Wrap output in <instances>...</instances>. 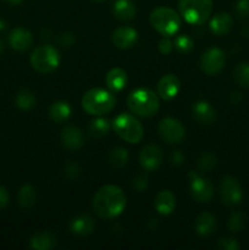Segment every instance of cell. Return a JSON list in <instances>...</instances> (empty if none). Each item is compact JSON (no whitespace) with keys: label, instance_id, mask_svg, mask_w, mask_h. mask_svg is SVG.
<instances>
[{"label":"cell","instance_id":"obj_1","mask_svg":"<svg viewBox=\"0 0 249 250\" xmlns=\"http://www.w3.org/2000/svg\"><path fill=\"white\" fill-rule=\"evenodd\" d=\"M93 208L102 219H112L126 208V195L117 186H104L94 195Z\"/></svg>","mask_w":249,"mask_h":250},{"label":"cell","instance_id":"obj_2","mask_svg":"<svg viewBox=\"0 0 249 250\" xmlns=\"http://www.w3.org/2000/svg\"><path fill=\"white\" fill-rule=\"evenodd\" d=\"M127 105L132 114L146 119V117L154 116L159 111L160 100L153 90L146 89V88H138L128 95Z\"/></svg>","mask_w":249,"mask_h":250},{"label":"cell","instance_id":"obj_3","mask_svg":"<svg viewBox=\"0 0 249 250\" xmlns=\"http://www.w3.org/2000/svg\"><path fill=\"white\" fill-rule=\"evenodd\" d=\"M116 105V98L109 90L102 88L90 89L83 95L82 107L85 112L94 116L109 114Z\"/></svg>","mask_w":249,"mask_h":250},{"label":"cell","instance_id":"obj_4","mask_svg":"<svg viewBox=\"0 0 249 250\" xmlns=\"http://www.w3.org/2000/svg\"><path fill=\"white\" fill-rule=\"evenodd\" d=\"M178 10L186 22L203 24L212 12V0H178Z\"/></svg>","mask_w":249,"mask_h":250},{"label":"cell","instance_id":"obj_5","mask_svg":"<svg viewBox=\"0 0 249 250\" xmlns=\"http://www.w3.org/2000/svg\"><path fill=\"white\" fill-rule=\"evenodd\" d=\"M150 23L154 29L164 37L177 33L181 27V17L175 10L166 6L156 7L150 14Z\"/></svg>","mask_w":249,"mask_h":250},{"label":"cell","instance_id":"obj_6","mask_svg":"<svg viewBox=\"0 0 249 250\" xmlns=\"http://www.w3.org/2000/svg\"><path fill=\"white\" fill-rule=\"evenodd\" d=\"M112 128L115 129V133L127 143H139L143 138V126L137 120L136 115L134 116L131 114L119 115L112 122Z\"/></svg>","mask_w":249,"mask_h":250},{"label":"cell","instance_id":"obj_7","mask_svg":"<svg viewBox=\"0 0 249 250\" xmlns=\"http://www.w3.org/2000/svg\"><path fill=\"white\" fill-rule=\"evenodd\" d=\"M31 65L37 72L49 73L56 70L60 63L59 51L51 45L38 46L31 55Z\"/></svg>","mask_w":249,"mask_h":250},{"label":"cell","instance_id":"obj_8","mask_svg":"<svg viewBox=\"0 0 249 250\" xmlns=\"http://www.w3.org/2000/svg\"><path fill=\"white\" fill-rule=\"evenodd\" d=\"M158 132L160 138L168 144H177L183 141L186 136L185 126L178 120L166 117L159 124Z\"/></svg>","mask_w":249,"mask_h":250},{"label":"cell","instance_id":"obj_9","mask_svg":"<svg viewBox=\"0 0 249 250\" xmlns=\"http://www.w3.org/2000/svg\"><path fill=\"white\" fill-rule=\"evenodd\" d=\"M226 56L225 53L219 48L208 49L200 58V68L204 73L209 76H215L221 72L225 67Z\"/></svg>","mask_w":249,"mask_h":250},{"label":"cell","instance_id":"obj_10","mask_svg":"<svg viewBox=\"0 0 249 250\" xmlns=\"http://www.w3.org/2000/svg\"><path fill=\"white\" fill-rule=\"evenodd\" d=\"M189 189L194 200L199 203H209L214 195V187L208 178L198 176L197 173H189Z\"/></svg>","mask_w":249,"mask_h":250},{"label":"cell","instance_id":"obj_11","mask_svg":"<svg viewBox=\"0 0 249 250\" xmlns=\"http://www.w3.org/2000/svg\"><path fill=\"white\" fill-rule=\"evenodd\" d=\"M220 195H221L222 203L227 207L239 204L243 193H242V187L238 181L233 177L224 178L220 185Z\"/></svg>","mask_w":249,"mask_h":250},{"label":"cell","instance_id":"obj_12","mask_svg":"<svg viewBox=\"0 0 249 250\" xmlns=\"http://www.w3.org/2000/svg\"><path fill=\"white\" fill-rule=\"evenodd\" d=\"M139 163L145 170H156L163 163V151L158 146L148 144L139 154Z\"/></svg>","mask_w":249,"mask_h":250},{"label":"cell","instance_id":"obj_13","mask_svg":"<svg viewBox=\"0 0 249 250\" xmlns=\"http://www.w3.org/2000/svg\"><path fill=\"white\" fill-rule=\"evenodd\" d=\"M181 90V81L176 75H165L158 83V94L164 100H172Z\"/></svg>","mask_w":249,"mask_h":250},{"label":"cell","instance_id":"obj_14","mask_svg":"<svg viewBox=\"0 0 249 250\" xmlns=\"http://www.w3.org/2000/svg\"><path fill=\"white\" fill-rule=\"evenodd\" d=\"M9 44L12 49L17 51H26L33 44V36L28 29L23 27H17L12 29L9 36Z\"/></svg>","mask_w":249,"mask_h":250},{"label":"cell","instance_id":"obj_15","mask_svg":"<svg viewBox=\"0 0 249 250\" xmlns=\"http://www.w3.org/2000/svg\"><path fill=\"white\" fill-rule=\"evenodd\" d=\"M138 33L132 27H120L112 33V42L119 49H129L136 44Z\"/></svg>","mask_w":249,"mask_h":250},{"label":"cell","instance_id":"obj_16","mask_svg":"<svg viewBox=\"0 0 249 250\" xmlns=\"http://www.w3.org/2000/svg\"><path fill=\"white\" fill-rule=\"evenodd\" d=\"M61 142L65 148L70 150H77L84 143L81 129L76 126H66L61 131Z\"/></svg>","mask_w":249,"mask_h":250},{"label":"cell","instance_id":"obj_17","mask_svg":"<svg viewBox=\"0 0 249 250\" xmlns=\"http://www.w3.org/2000/svg\"><path fill=\"white\" fill-rule=\"evenodd\" d=\"M192 112L194 119L203 125H210L216 119L215 109L208 102L200 100L197 102L192 107Z\"/></svg>","mask_w":249,"mask_h":250},{"label":"cell","instance_id":"obj_18","mask_svg":"<svg viewBox=\"0 0 249 250\" xmlns=\"http://www.w3.org/2000/svg\"><path fill=\"white\" fill-rule=\"evenodd\" d=\"M156 211L161 215H170L176 208V198L172 192L165 189L158 193L154 200Z\"/></svg>","mask_w":249,"mask_h":250},{"label":"cell","instance_id":"obj_19","mask_svg":"<svg viewBox=\"0 0 249 250\" xmlns=\"http://www.w3.org/2000/svg\"><path fill=\"white\" fill-rule=\"evenodd\" d=\"M232 27H233V20L227 12H220L210 20V31L216 36H225L231 31Z\"/></svg>","mask_w":249,"mask_h":250},{"label":"cell","instance_id":"obj_20","mask_svg":"<svg viewBox=\"0 0 249 250\" xmlns=\"http://www.w3.org/2000/svg\"><path fill=\"white\" fill-rule=\"evenodd\" d=\"M105 83L107 88L112 92H120L124 89L127 84V73L126 71L120 67H114L105 76Z\"/></svg>","mask_w":249,"mask_h":250},{"label":"cell","instance_id":"obj_21","mask_svg":"<svg viewBox=\"0 0 249 250\" xmlns=\"http://www.w3.org/2000/svg\"><path fill=\"white\" fill-rule=\"evenodd\" d=\"M194 227L200 237H209L216 229V219L210 212H202L195 220Z\"/></svg>","mask_w":249,"mask_h":250},{"label":"cell","instance_id":"obj_22","mask_svg":"<svg viewBox=\"0 0 249 250\" xmlns=\"http://www.w3.org/2000/svg\"><path fill=\"white\" fill-rule=\"evenodd\" d=\"M115 17L121 21H131L136 16V6L131 0H116L112 7Z\"/></svg>","mask_w":249,"mask_h":250},{"label":"cell","instance_id":"obj_23","mask_svg":"<svg viewBox=\"0 0 249 250\" xmlns=\"http://www.w3.org/2000/svg\"><path fill=\"white\" fill-rule=\"evenodd\" d=\"M71 231L78 236H87L94 229V221L88 215H81L71 221Z\"/></svg>","mask_w":249,"mask_h":250},{"label":"cell","instance_id":"obj_24","mask_svg":"<svg viewBox=\"0 0 249 250\" xmlns=\"http://www.w3.org/2000/svg\"><path fill=\"white\" fill-rule=\"evenodd\" d=\"M71 114H72V109L66 102H55L51 104L50 109H49V116L54 122H65L66 120L70 119Z\"/></svg>","mask_w":249,"mask_h":250},{"label":"cell","instance_id":"obj_25","mask_svg":"<svg viewBox=\"0 0 249 250\" xmlns=\"http://www.w3.org/2000/svg\"><path fill=\"white\" fill-rule=\"evenodd\" d=\"M56 244V237L50 232H39L31 238V248L36 250H50Z\"/></svg>","mask_w":249,"mask_h":250},{"label":"cell","instance_id":"obj_26","mask_svg":"<svg viewBox=\"0 0 249 250\" xmlns=\"http://www.w3.org/2000/svg\"><path fill=\"white\" fill-rule=\"evenodd\" d=\"M37 199V193L32 186L26 185L20 189L19 193V202L22 207L31 208L33 207Z\"/></svg>","mask_w":249,"mask_h":250},{"label":"cell","instance_id":"obj_27","mask_svg":"<svg viewBox=\"0 0 249 250\" xmlns=\"http://www.w3.org/2000/svg\"><path fill=\"white\" fill-rule=\"evenodd\" d=\"M36 95L29 89L21 90L16 97V105L22 110H31L36 105Z\"/></svg>","mask_w":249,"mask_h":250},{"label":"cell","instance_id":"obj_28","mask_svg":"<svg viewBox=\"0 0 249 250\" xmlns=\"http://www.w3.org/2000/svg\"><path fill=\"white\" fill-rule=\"evenodd\" d=\"M234 81L241 87L249 88V62H241L234 68Z\"/></svg>","mask_w":249,"mask_h":250},{"label":"cell","instance_id":"obj_29","mask_svg":"<svg viewBox=\"0 0 249 250\" xmlns=\"http://www.w3.org/2000/svg\"><path fill=\"white\" fill-rule=\"evenodd\" d=\"M110 131V124L107 120L105 119H97L92 122L90 125V133L92 136L100 138V137H104L109 133Z\"/></svg>","mask_w":249,"mask_h":250},{"label":"cell","instance_id":"obj_30","mask_svg":"<svg viewBox=\"0 0 249 250\" xmlns=\"http://www.w3.org/2000/svg\"><path fill=\"white\" fill-rule=\"evenodd\" d=\"M110 163L115 167H124L128 163V153L124 148H116L110 154Z\"/></svg>","mask_w":249,"mask_h":250},{"label":"cell","instance_id":"obj_31","mask_svg":"<svg viewBox=\"0 0 249 250\" xmlns=\"http://www.w3.org/2000/svg\"><path fill=\"white\" fill-rule=\"evenodd\" d=\"M173 45L180 53H189L193 49V41L187 34H181L175 39Z\"/></svg>","mask_w":249,"mask_h":250},{"label":"cell","instance_id":"obj_32","mask_svg":"<svg viewBox=\"0 0 249 250\" xmlns=\"http://www.w3.org/2000/svg\"><path fill=\"white\" fill-rule=\"evenodd\" d=\"M246 226V216L242 212H233L229 217L228 229L232 232H239Z\"/></svg>","mask_w":249,"mask_h":250},{"label":"cell","instance_id":"obj_33","mask_svg":"<svg viewBox=\"0 0 249 250\" xmlns=\"http://www.w3.org/2000/svg\"><path fill=\"white\" fill-rule=\"evenodd\" d=\"M198 165H199V167L202 170H210V168H212L216 165V158H215L214 154H204L200 158Z\"/></svg>","mask_w":249,"mask_h":250},{"label":"cell","instance_id":"obj_34","mask_svg":"<svg viewBox=\"0 0 249 250\" xmlns=\"http://www.w3.org/2000/svg\"><path fill=\"white\" fill-rule=\"evenodd\" d=\"M217 247L224 250H238L239 244L236 239L233 238H224L220 239L219 243H217Z\"/></svg>","mask_w":249,"mask_h":250},{"label":"cell","instance_id":"obj_35","mask_svg":"<svg viewBox=\"0 0 249 250\" xmlns=\"http://www.w3.org/2000/svg\"><path fill=\"white\" fill-rule=\"evenodd\" d=\"M173 49V43L171 42L170 37H163V39L159 43V51H160L163 55H168V54L172 51Z\"/></svg>","mask_w":249,"mask_h":250},{"label":"cell","instance_id":"obj_36","mask_svg":"<svg viewBox=\"0 0 249 250\" xmlns=\"http://www.w3.org/2000/svg\"><path fill=\"white\" fill-rule=\"evenodd\" d=\"M236 14L239 17L249 16V0H238L236 4Z\"/></svg>","mask_w":249,"mask_h":250},{"label":"cell","instance_id":"obj_37","mask_svg":"<svg viewBox=\"0 0 249 250\" xmlns=\"http://www.w3.org/2000/svg\"><path fill=\"white\" fill-rule=\"evenodd\" d=\"M9 203V193L4 187L0 186V209L5 208Z\"/></svg>","mask_w":249,"mask_h":250},{"label":"cell","instance_id":"obj_38","mask_svg":"<svg viewBox=\"0 0 249 250\" xmlns=\"http://www.w3.org/2000/svg\"><path fill=\"white\" fill-rule=\"evenodd\" d=\"M172 161L175 164H181L183 161V156L181 155L180 151H175V153L172 154Z\"/></svg>","mask_w":249,"mask_h":250},{"label":"cell","instance_id":"obj_39","mask_svg":"<svg viewBox=\"0 0 249 250\" xmlns=\"http://www.w3.org/2000/svg\"><path fill=\"white\" fill-rule=\"evenodd\" d=\"M5 1H7L9 4H12V5H19V4H21L23 0H5Z\"/></svg>","mask_w":249,"mask_h":250},{"label":"cell","instance_id":"obj_40","mask_svg":"<svg viewBox=\"0 0 249 250\" xmlns=\"http://www.w3.org/2000/svg\"><path fill=\"white\" fill-rule=\"evenodd\" d=\"M2 51H4V44H2V42L0 41V55H1Z\"/></svg>","mask_w":249,"mask_h":250},{"label":"cell","instance_id":"obj_41","mask_svg":"<svg viewBox=\"0 0 249 250\" xmlns=\"http://www.w3.org/2000/svg\"><path fill=\"white\" fill-rule=\"evenodd\" d=\"M93 1H97V2H100V1H104V0H93Z\"/></svg>","mask_w":249,"mask_h":250}]
</instances>
